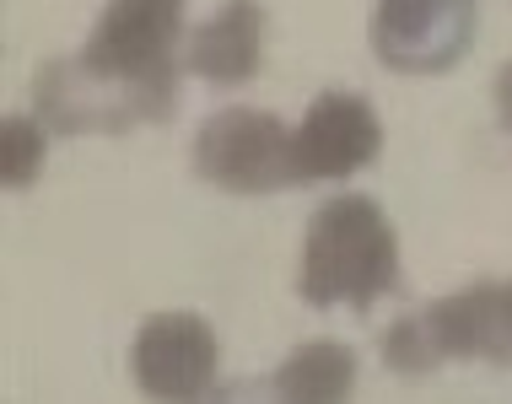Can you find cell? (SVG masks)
<instances>
[{
    "label": "cell",
    "instance_id": "cell-1",
    "mask_svg": "<svg viewBox=\"0 0 512 404\" xmlns=\"http://www.w3.org/2000/svg\"><path fill=\"white\" fill-rule=\"evenodd\" d=\"M297 291L308 308L367 313L378 297L399 291V232L367 194H335L318 205L302 238Z\"/></svg>",
    "mask_w": 512,
    "mask_h": 404
},
{
    "label": "cell",
    "instance_id": "cell-2",
    "mask_svg": "<svg viewBox=\"0 0 512 404\" xmlns=\"http://www.w3.org/2000/svg\"><path fill=\"white\" fill-rule=\"evenodd\" d=\"M178 103V65H119L98 54H71L49 60L33 92V114L54 135H124L135 124L162 119Z\"/></svg>",
    "mask_w": 512,
    "mask_h": 404
},
{
    "label": "cell",
    "instance_id": "cell-3",
    "mask_svg": "<svg viewBox=\"0 0 512 404\" xmlns=\"http://www.w3.org/2000/svg\"><path fill=\"white\" fill-rule=\"evenodd\" d=\"M442 361L512 367V281H475L399 313L383 334V367L399 378H432Z\"/></svg>",
    "mask_w": 512,
    "mask_h": 404
},
{
    "label": "cell",
    "instance_id": "cell-4",
    "mask_svg": "<svg viewBox=\"0 0 512 404\" xmlns=\"http://www.w3.org/2000/svg\"><path fill=\"white\" fill-rule=\"evenodd\" d=\"M195 173L227 194H281L297 184V135L270 108H221L195 135Z\"/></svg>",
    "mask_w": 512,
    "mask_h": 404
},
{
    "label": "cell",
    "instance_id": "cell-5",
    "mask_svg": "<svg viewBox=\"0 0 512 404\" xmlns=\"http://www.w3.org/2000/svg\"><path fill=\"white\" fill-rule=\"evenodd\" d=\"M480 0H378L372 54L394 76H442L475 49Z\"/></svg>",
    "mask_w": 512,
    "mask_h": 404
},
{
    "label": "cell",
    "instance_id": "cell-6",
    "mask_svg": "<svg viewBox=\"0 0 512 404\" xmlns=\"http://www.w3.org/2000/svg\"><path fill=\"white\" fill-rule=\"evenodd\" d=\"M216 329L205 324L200 313H151L141 329H135L130 345V372L135 388L146 399H168V404H189L205 399L216 388Z\"/></svg>",
    "mask_w": 512,
    "mask_h": 404
},
{
    "label": "cell",
    "instance_id": "cell-7",
    "mask_svg": "<svg viewBox=\"0 0 512 404\" xmlns=\"http://www.w3.org/2000/svg\"><path fill=\"white\" fill-rule=\"evenodd\" d=\"M383 151L378 108L362 92H318L297 124V184L351 178Z\"/></svg>",
    "mask_w": 512,
    "mask_h": 404
},
{
    "label": "cell",
    "instance_id": "cell-8",
    "mask_svg": "<svg viewBox=\"0 0 512 404\" xmlns=\"http://www.w3.org/2000/svg\"><path fill=\"white\" fill-rule=\"evenodd\" d=\"M184 38V0H114L87 38V54L119 65H178L173 49Z\"/></svg>",
    "mask_w": 512,
    "mask_h": 404
},
{
    "label": "cell",
    "instance_id": "cell-9",
    "mask_svg": "<svg viewBox=\"0 0 512 404\" xmlns=\"http://www.w3.org/2000/svg\"><path fill=\"white\" fill-rule=\"evenodd\" d=\"M265 65V6L259 0H221V11L189 38V71L211 87H243Z\"/></svg>",
    "mask_w": 512,
    "mask_h": 404
},
{
    "label": "cell",
    "instance_id": "cell-10",
    "mask_svg": "<svg viewBox=\"0 0 512 404\" xmlns=\"http://www.w3.org/2000/svg\"><path fill=\"white\" fill-rule=\"evenodd\" d=\"M270 388L292 404H335L356 388V351L351 345H335V340L302 345V351H292L275 367Z\"/></svg>",
    "mask_w": 512,
    "mask_h": 404
},
{
    "label": "cell",
    "instance_id": "cell-11",
    "mask_svg": "<svg viewBox=\"0 0 512 404\" xmlns=\"http://www.w3.org/2000/svg\"><path fill=\"white\" fill-rule=\"evenodd\" d=\"M49 157V124L38 114H6L0 119V184L6 189H27L44 173Z\"/></svg>",
    "mask_w": 512,
    "mask_h": 404
},
{
    "label": "cell",
    "instance_id": "cell-12",
    "mask_svg": "<svg viewBox=\"0 0 512 404\" xmlns=\"http://www.w3.org/2000/svg\"><path fill=\"white\" fill-rule=\"evenodd\" d=\"M496 114H502V124L512 130V60L496 71Z\"/></svg>",
    "mask_w": 512,
    "mask_h": 404
}]
</instances>
